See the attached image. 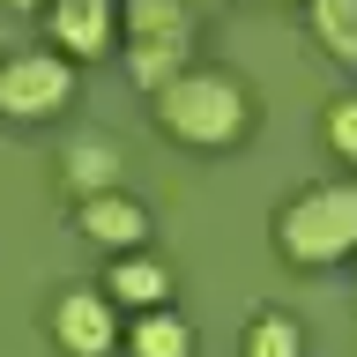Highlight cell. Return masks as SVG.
Returning a JSON list of instances; mask_svg holds the SVG:
<instances>
[{
	"label": "cell",
	"instance_id": "277c9868",
	"mask_svg": "<svg viewBox=\"0 0 357 357\" xmlns=\"http://www.w3.org/2000/svg\"><path fill=\"white\" fill-rule=\"evenodd\" d=\"M52 342L67 357H105L119 342V312H112L105 290H60V305H52Z\"/></svg>",
	"mask_w": 357,
	"mask_h": 357
},
{
	"label": "cell",
	"instance_id": "6da1fadb",
	"mask_svg": "<svg viewBox=\"0 0 357 357\" xmlns=\"http://www.w3.org/2000/svg\"><path fill=\"white\" fill-rule=\"evenodd\" d=\"M149 97H156V127L172 142H194V149H231L245 134V119H253V97L216 67H178Z\"/></svg>",
	"mask_w": 357,
	"mask_h": 357
},
{
	"label": "cell",
	"instance_id": "4fadbf2b",
	"mask_svg": "<svg viewBox=\"0 0 357 357\" xmlns=\"http://www.w3.org/2000/svg\"><path fill=\"white\" fill-rule=\"evenodd\" d=\"M320 134H328V149L342 156V164H357V97H335V105L320 112Z\"/></svg>",
	"mask_w": 357,
	"mask_h": 357
},
{
	"label": "cell",
	"instance_id": "5b68a950",
	"mask_svg": "<svg viewBox=\"0 0 357 357\" xmlns=\"http://www.w3.org/2000/svg\"><path fill=\"white\" fill-rule=\"evenodd\" d=\"M75 231H82L89 245H105V253H134V245L149 238V208L134 194H119V186H105V194H82Z\"/></svg>",
	"mask_w": 357,
	"mask_h": 357
},
{
	"label": "cell",
	"instance_id": "7c38bea8",
	"mask_svg": "<svg viewBox=\"0 0 357 357\" xmlns=\"http://www.w3.org/2000/svg\"><path fill=\"white\" fill-rule=\"evenodd\" d=\"M245 357H305V335L290 312H253V328H245Z\"/></svg>",
	"mask_w": 357,
	"mask_h": 357
},
{
	"label": "cell",
	"instance_id": "7a4b0ae2",
	"mask_svg": "<svg viewBox=\"0 0 357 357\" xmlns=\"http://www.w3.org/2000/svg\"><path fill=\"white\" fill-rule=\"evenodd\" d=\"M275 253L290 268H335L357 253V178L305 186L298 201L275 208Z\"/></svg>",
	"mask_w": 357,
	"mask_h": 357
},
{
	"label": "cell",
	"instance_id": "ba28073f",
	"mask_svg": "<svg viewBox=\"0 0 357 357\" xmlns=\"http://www.w3.org/2000/svg\"><path fill=\"white\" fill-rule=\"evenodd\" d=\"M127 45H194L186 0H127Z\"/></svg>",
	"mask_w": 357,
	"mask_h": 357
},
{
	"label": "cell",
	"instance_id": "3957f363",
	"mask_svg": "<svg viewBox=\"0 0 357 357\" xmlns=\"http://www.w3.org/2000/svg\"><path fill=\"white\" fill-rule=\"evenodd\" d=\"M67 105H75V60H60V45L0 60V112L8 119H52Z\"/></svg>",
	"mask_w": 357,
	"mask_h": 357
},
{
	"label": "cell",
	"instance_id": "9c48e42d",
	"mask_svg": "<svg viewBox=\"0 0 357 357\" xmlns=\"http://www.w3.org/2000/svg\"><path fill=\"white\" fill-rule=\"evenodd\" d=\"M127 350H134V357H194V328H186L178 312L149 305V312H142V320H134Z\"/></svg>",
	"mask_w": 357,
	"mask_h": 357
},
{
	"label": "cell",
	"instance_id": "8992f818",
	"mask_svg": "<svg viewBox=\"0 0 357 357\" xmlns=\"http://www.w3.org/2000/svg\"><path fill=\"white\" fill-rule=\"evenodd\" d=\"M45 30L67 60H89L112 38V0H45Z\"/></svg>",
	"mask_w": 357,
	"mask_h": 357
},
{
	"label": "cell",
	"instance_id": "8fae6325",
	"mask_svg": "<svg viewBox=\"0 0 357 357\" xmlns=\"http://www.w3.org/2000/svg\"><path fill=\"white\" fill-rule=\"evenodd\" d=\"M305 8H312V38L342 67H357V0H305Z\"/></svg>",
	"mask_w": 357,
	"mask_h": 357
},
{
	"label": "cell",
	"instance_id": "52a82bcc",
	"mask_svg": "<svg viewBox=\"0 0 357 357\" xmlns=\"http://www.w3.org/2000/svg\"><path fill=\"white\" fill-rule=\"evenodd\" d=\"M172 290V275H164V261H149L142 245L134 253H112V275H105V298H119V305H142L149 312L156 298Z\"/></svg>",
	"mask_w": 357,
	"mask_h": 357
},
{
	"label": "cell",
	"instance_id": "5bb4252c",
	"mask_svg": "<svg viewBox=\"0 0 357 357\" xmlns=\"http://www.w3.org/2000/svg\"><path fill=\"white\" fill-rule=\"evenodd\" d=\"M0 8H45V0H0Z\"/></svg>",
	"mask_w": 357,
	"mask_h": 357
},
{
	"label": "cell",
	"instance_id": "30bf717a",
	"mask_svg": "<svg viewBox=\"0 0 357 357\" xmlns=\"http://www.w3.org/2000/svg\"><path fill=\"white\" fill-rule=\"evenodd\" d=\"M60 178L75 194H105V186H119V156H112L105 142H75V149L60 156Z\"/></svg>",
	"mask_w": 357,
	"mask_h": 357
}]
</instances>
